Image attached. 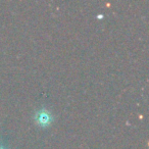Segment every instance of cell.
I'll use <instances>...</instances> for the list:
<instances>
[{
  "label": "cell",
  "mask_w": 149,
  "mask_h": 149,
  "mask_svg": "<svg viewBox=\"0 0 149 149\" xmlns=\"http://www.w3.org/2000/svg\"><path fill=\"white\" fill-rule=\"evenodd\" d=\"M36 120H37V123L39 125H41V126H46V125H48L50 122V114L48 113L46 110L42 109L37 113Z\"/></svg>",
  "instance_id": "1"
}]
</instances>
